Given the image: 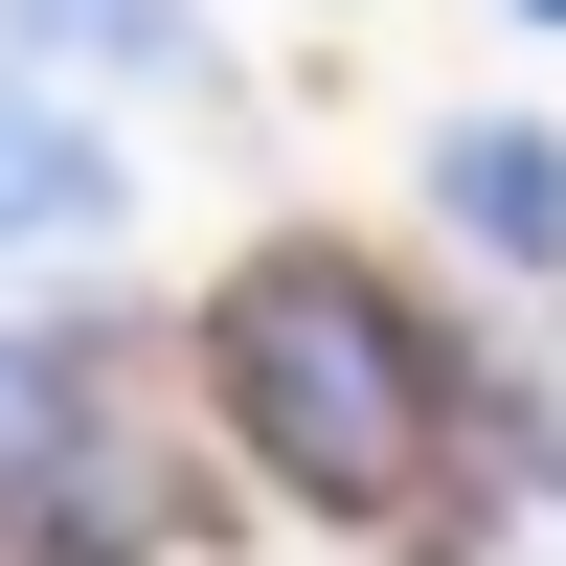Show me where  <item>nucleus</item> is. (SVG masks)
<instances>
[{
    "mask_svg": "<svg viewBox=\"0 0 566 566\" xmlns=\"http://www.w3.org/2000/svg\"><path fill=\"white\" fill-rule=\"evenodd\" d=\"M431 205L476 227L499 272H566V136H522V114H476V136H431Z\"/></svg>",
    "mask_w": 566,
    "mask_h": 566,
    "instance_id": "obj_4",
    "label": "nucleus"
},
{
    "mask_svg": "<svg viewBox=\"0 0 566 566\" xmlns=\"http://www.w3.org/2000/svg\"><path fill=\"white\" fill-rule=\"evenodd\" d=\"M23 91H205V0H0Z\"/></svg>",
    "mask_w": 566,
    "mask_h": 566,
    "instance_id": "obj_3",
    "label": "nucleus"
},
{
    "mask_svg": "<svg viewBox=\"0 0 566 566\" xmlns=\"http://www.w3.org/2000/svg\"><path fill=\"white\" fill-rule=\"evenodd\" d=\"M91 453V340H45V317H0V499L69 476Z\"/></svg>",
    "mask_w": 566,
    "mask_h": 566,
    "instance_id": "obj_5",
    "label": "nucleus"
},
{
    "mask_svg": "<svg viewBox=\"0 0 566 566\" xmlns=\"http://www.w3.org/2000/svg\"><path fill=\"white\" fill-rule=\"evenodd\" d=\"M205 363H227V431L272 453V499H317V522H408L453 453V363L363 295V250H250Z\"/></svg>",
    "mask_w": 566,
    "mask_h": 566,
    "instance_id": "obj_1",
    "label": "nucleus"
},
{
    "mask_svg": "<svg viewBox=\"0 0 566 566\" xmlns=\"http://www.w3.org/2000/svg\"><path fill=\"white\" fill-rule=\"evenodd\" d=\"M522 23H566V0H522Z\"/></svg>",
    "mask_w": 566,
    "mask_h": 566,
    "instance_id": "obj_6",
    "label": "nucleus"
},
{
    "mask_svg": "<svg viewBox=\"0 0 566 566\" xmlns=\"http://www.w3.org/2000/svg\"><path fill=\"white\" fill-rule=\"evenodd\" d=\"M114 227H136L114 136H91L69 91H23V69H0V272H69V250H114Z\"/></svg>",
    "mask_w": 566,
    "mask_h": 566,
    "instance_id": "obj_2",
    "label": "nucleus"
}]
</instances>
